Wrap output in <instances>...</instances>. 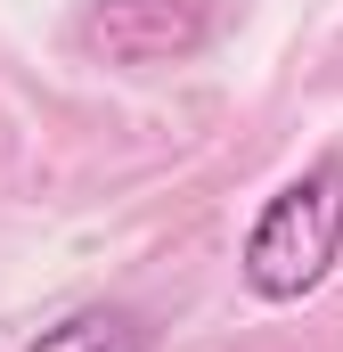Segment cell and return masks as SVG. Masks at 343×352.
Segmentation results:
<instances>
[{
  "instance_id": "1",
  "label": "cell",
  "mask_w": 343,
  "mask_h": 352,
  "mask_svg": "<svg viewBox=\"0 0 343 352\" xmlns=\"http://www.w3.org/2000/svg\"><path fill=\"white\" fill-rule=\"evenodd\" d=\"M335 254H343V156H319L254 213L237 270L261 303H303L327 287Z\"/></svg>"
},
{
  "instance_id": "2",
  "label": "cell",
  "mask_w": 343,
  "mask_h": 352,
  "mask_svg": "<svg viewBox=\"0 0 343 352\" xmlns=\"http://www.w3.org/2000/svg\"><path fill=\"white\" fill-rule=\"evenodd\" d=\"M213 41V0H90L82 8V50L106 66H180Z\"/></svg>"
},
{
  "instance_id": "3",
  "label": "cell",
  "mask_w": 343,
  "mask_h": 352,
  "mask_svg": "<svg viewBox=\"0 0 343 352\" xmlns=\"http://www.w3.org/2000/svg\"><path fill=\"white\" fill-rule=\"evenodd\" d=\"M147 320L131 311V303H82V311H66L58 328H41L25 352H147Z\"/></svg>"
}]
</instances>
